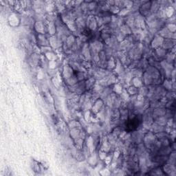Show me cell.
Here are the masks:
<instances>
[{"label": "cell", "mask_w": 176, "mask_h": 176, "mask_svg": "<svg viewBox=\"0 0 176 176\" xmlns=\"http://www.w3.org/2000/svg\"><path fill=\"white\" fill-rule=\"evenodd\" d=\"M140 123V120L138 119V117H135L134 118H133L132 120H129V122L127 123V127L128 128H130L131 130H135L138 127V126L139 125Z\"/></svg>", "instance_id": "1"}]
</instances>
